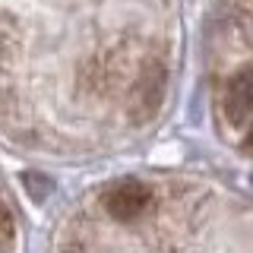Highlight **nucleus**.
Masks as SVG:
<instances>
[{
  "mask_svg": "<svg viewBox=\"0 0 253 253\" xmlns=\"http://www.w3.org/2000/svg\"><path fill=\"white\" fill-rule=\"evenodd\" d=\"M57 253H253V206L203 180L126 177L70 218Z\"/></svg>",
  "mask_w": 253,
  "mask_h": 253,
  "instance_id": "f257e3e1",
  "label": "nucleus"
},
{
  "mask_svg": "<svg viewBox=\"0 0 253 253\" xmlns=\"http://www.w3.org/2000/svg\"><path fill=\"white\" fill-rule=\"evenodd\" d=\"M209 92L221 136L253 155V0H228L212 26Z\"/></svg>",
  "mask_w": 253,
  "mask_h": 253,
  "instance_id": "f03ea898",
  "label": "nucleus"
}]
</instances>
